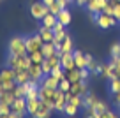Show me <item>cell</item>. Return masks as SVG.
<instances>
[{
    "label": "cell",
    "instance_id": "cell-51",
    "mask_svg": "<svg viewBox=\"0 0 120 118\" xmlns=\"http://www.w3.org/2000/svg\"><path fill=\"white\" fill-rule=\"evenodd\" d=\"M0 2H2V0H0Z\"/></svg>",
    "mask_w": 120,
    "mask_h": 118
},
{
    "label": "cell",
    "instance_id": "cell-3",
    "mask_svg": "<svg viewBox=\"0 0 120 118\" xmlns=\"http://www.w3.org/2000/svg\"><path fill=\"white\" fill-rule=\"evenodd\" d=\"M92 16V21L95 23V25L99 26V28H102V30H108V28H111V26H115L116 23V19H115V16H111V14H106V12H99V14H90Z\"/></svg>",
    "mask_w": 120,
    "mask_h": 118
},
{
    "label": "cell",
    "instance_id": "cell-44",
    "mask_svg": "<svg viewBox=\"0 0 120 118\" xmlns=\"http://www.w3.org/2000/svg\"><path fill=\"white\" fill-rule=\"evenodd\" d=\"M56 2L60 4V7H62V9H65V7L69 5V2H67V0H56Z\"/></svg>",
    "mask_w": 120,
    "mask_h": 118
},
{
    "label": "cell",
    "instance_id": "cell-34",
    "mask_svg": "<svg viewBox=\"0 0 120 118\" xmlns=\"http://www.w3.org/2000/svg\"><path fill=\"white\" fill-rule=\"evenodd\" d=\"M97 118H120V116H118V114L115 113V111H111V109H109V107H108V109H106V111H102V113H99V114H97Z\"/></svg>",
    "mask_w": 120,
    "mask_h": 118
},
{
    "label": "cell",
    "instance_id": "cell-5",
    "mask_svg": "<svg viewBox=\"0 0 120 118\" xmlns=\"http://www.w3.org/2000/svg\"><path fill=\"white\" fill-rule=\"evenodd\" d=\"M48 12H49V7L46 4H42L41 0L30 4V16H32L34 19H37V21H42V18H44Z\"/></svg>",
    "mask_w": 120,
    "mask_h": 118
},
{
    "label": "cell",
    "instance_id": "cell-1",
    "mask_svg": "<svg viewBox=\"0 0 120 118\" xmlns=\"http://www.w3.org/2000/svg\"><path fill=\"white\" fill-rule=\"evenodd\" d=\"M7 53L9 55H26V42H25V37L23 35H14L9 39V44H7Z\"/></svg>",
    "mask_w": 120,
    "mask_h": 118
},
{
    "label": "cell",
    "instance_id": "cell-41",
    "mask_svg": "<svg viewBox=\"0 0 120 118\" xmlns=\"http://www.w3.org/2000/svg\"><path fill=\"white\" fill-rule=\"evenodd\" d=\"M79 72H81V79H85V81H88V77L92 76V74H90V70L86 69V67H83V69H79Z\"/></svg>",
    "mask_w": 120,
    "mask_h": 118
},
{
    "label": "cell",
    "instance_id": "cell-22",
    "mask_svg": "<svg viewBox=\"0 0 120 118\" xmlns=\"http://www.w3.org/2000/svg\"><path fill=\"white\" fill-rule=\"evenodd\" d=\"M16 95L12 93V90H4V88H0V102H5L11 106L12 102H14Z\"/></svg>",
    "mask_w": 120,
    "mask_h": 118
},
{
    "label": "cell",
    "instance_id": "cell-20",
    "mask_svg": "<svg viewBox=\"0 0 120 118\" xmlns=\"http://www.w3.org/2000/svg\"><path fill=\"white\" fill-rule=\"evenodd\" d=\"M56 19H58V21L62 23L64 26H67L69 23L72 21V14H71V11H69V9L65 7V9H62V11H60L58 14H56Z\"/></svg>",
    "mask_w": 120,
    "mask_h": 118
},
{
    "label": "cell",
    "instance_id": "cell-31",
    "mask_svg": "<svg viewBox=\"0 0 120 118\" xmlns=\"http://www.w3.org/2000/svg\"><path fill=\"white\" fill-rule=\"evenodd\" d=\"M108 88H109V93H118L120 92V77H115V79H111V81L108 83Z\"/></svg>",
    "mask_w": 120,
    "mask_h": 118
},
{
    "label": "cell",
    "instance_id": "cell-18",
    "mask_svg": "<svg viewBox=\"0 0 120 118\" xmlns=\"http://www.w3.org/2000/svg\"><path fill=\"white\" fill-rule=\"evenodd\" d=\"M37 33L41 35L42 42H53V39H55V32H53L51 28H48V26H44V25L39 26Z\"/></svg>",
    "mask_w": 120,
    "mask_h": 118
},
{
    "label": "cell",
    "instance_id": "cell-39",
    "mask_svg": "<svg viewBox=\"0 0 120 118\" xmlns=\"http://www.w3.org/2000/svg\"><path fill=\"white\" fill-rule=\"evenodd\" d=\"M60 11H62V7H60V4H58V2H55V4H51V5H49V12H51V14H58V12Z\"/></svg>",
    "mask_w": 120,
    "mask_h": 118
},
{
    "label": "cell",
    "instance_id": "cell-21",
    "mask_svg": "<svg viewBox=\"0 0 120 118\" xmlns=\"http://www.w3.org/2000/svg\"><path fill=\"white\" fill-rule=\"evenodd\" d=\"M14 79H16V85H25V83H28L30 81L28 69L26 70H14Z\"/></svg>",
    "mask_w": 120,
    "mask_h": 118
},
{
    "label": "cell",
    "instance_id": "cell-26",
    "mask_svg": "<svg viewBox=\"0 0 120 118\" xmlns=\"http://www.w3.org/2000/svg\"><path fill=\"white\" fill-rule=\"evenodd\" d=\"M56 16L55 14H51V12H48V14L42 18V21H41V25H44V26H48V28H53V26L56 25Z\"/></svg>",
    "mask_w": 120,
    "mask_h": 118
},
{
    "label": "cell",
    "instance_id": "cell-43",
    "mask_svg": "<svg viewBox=\"0 0 120 118\" xmlns=\"http://www.w3.org/2000/svg\"><path fill=\"white\" fill-rule=\"evenodd\" d=\"M74 4H76V5H79V7H86L88 0H74Z\"/></svg>",
    "mask_w": 120,
    "mask_h": 118
},
{
    "label": "cell",
    "instance_id": "cell-40",
    "mask_svg": "<svg viewBox=\"0 0 120 118\" xmlns=\"http://www.w3.org/2000/svg\"><path fill=\"white\" fill-rule=\"evenodd\" d=\"M111 4H113V2H111ZM113 5H115V11H113V16H115V19L120 23V2H115Z\"/></svg>",
    "mask_w": 120,
    "mask_h": 118
},
{
    "label": "cell",
    "instance_id": "cell-9",
    "mask_svg": "<svg viewBox=\"0 0 120 118\" xmlns=\"http://www.w3.org/2000/svg\"><path fill=\"white\" fill-rule=\"evenodd\" d=\"M53 111H55V109H53V106L49 102H42V100H41L37 111L34 113V116H32V118H49Z\"/></svg>",
    "mask_w": 120,
    "mask_h": 118
},
{
    "label": "cell",
    "instance_id": "cell-35",
    "mask_svg": "<svg viewBox=\"0 0 120 118\" xmlns=\"http://www.w3.org/2000/svg\"><path fill=\"white\" fill-rule=\"evenodd\" d=\"M58 90H62V92H69V90H71V81H69L67 77H64V79L58 83Z\"/></svg>",
    "mask_w": 120,
    "mask_h": 118
},
{
    "label": "cell",
    "instance_id": "cell-49",
    "mask_svg": "<svg viewBox=\"0 0 120 118\" xmlns=\"http://www.w3.org/2000/svg\"><path fill=\"white\" fill-rule=\"evenodd\" d=\"M69 118H74V116H69Z\"/></svg>",
    "mask_w": 120,
    "mask_h": 118
},
{
    "label": "cell",
    "instance_id": "cell-7",
    "mask_svg": "<svg viewBox=\"0 0 120 118\" xmlns=\"http://www.w3.org/2000/svg\"><path fill=\"white\" fill-rule=\"evenodd\" d=\"M11 111H12L14 114H18L19 118L26 116V114H28V111H26V99H25V97H16L14 102L11 104Z\"/></svg>",
    "mask_w": 120,
    "mask_h": 118
},
{
    "label": "cell",
    "instance_id": "cell-30",
    "mask_svg": "<svg viewBox=\"0 0 120 118\" xmlns=\"http://www.w3.org/2000/svg\"><path fill=\"white\" fill-rule=\"evenodd\" d=\"M28 58L32 63H42L44 62V55L42 51H34V53H28Z\"/></svg>",
    "mask_w": 120,
    "mask_h": 118
},
{
    "label": "cell",
    "instance_id": "cell-37",
    "mask_svg": "<svg viewBox=\"0 0 120 118\" xmlns=\"http://www.w3.org/2000/svg\"><path fill=\"white\" fill-rule=\"evenodd\" d=\"M11 113V106L5 102H0V116H5V114Z\"/></svg>",
    "mask_w": 120,
    "mask_h": 118
},
{
    "label": "cell",
    "instance_id": "cell-52",
    "mask_svg": "<svg viewBox=\"0 0 120 118\" xmlns=\"http://www.w3.org/2000/svg\"><path fill=\"white\" fill-rule=\"evenodd\" d=\"M0 4H2V2H0Z\"/></svg>",
    "mask_w": 120,
    "mask_h": 118
},
{
    "label": "cell",
    "instance_id": "cell-33",
    "mask_svg": "<svg viewBox=\"0 0 120 118\" xmlns=\"http://www.w3.org/2000/svg\"><path fill=\"white\" fill-rule=\"evenodd\" d=\"M51 74H53V76L56 77V79H58V81H62V79H64V77H65V70L62 69V65L55 67V69L51 70Z\"/></svg>",
    "mask_w": 120,
    "mask_h": 118
},
{
    "label": "cell",
    "instance_id": "cell-23",
    "mask_svg": "<svg viewBox=\"0 0 120 118\" xmlns=\"http://www.w3.org/2000/svg\"><path fill=\"white\" fill-rule=\"evenodd\" d=\"M58 83H60V81L53 76V74H46V76L41 79V85L49 86V88H58Z\"/></svg>",
    "mask_w": 120,
    "mask_h": 118
},
{
    "label": "cell",
    "instance_id": "cell-6",
    "mask_svg": "<svg viewBox=\"0 0 120 118\" xmlns=\"http://www.w3.org/2000/svg\"><path fill=\"white\" fill-rule=\"evenodd\" d=\"M25 42H26V53L41 51V49H42V44H44L39 33H34V35H28V37H25Z\"/></svg>",
    "mask_w": 120,
    "mask_h": 118
},
{
    "label": "cell",
    "instance_id": "cell-13",
    "mask_svg": "<svg viewBox=\"0 0 120 118\" xmlns=\"http://www.w3.org/2000/svg\"><path fill=\"white\" fill-rule=\"evenodd\" d=\"M60 63H62V69L67 72V70L76 69V63H74V56L72 53H62L60 55Z\"/></svg>",
    "mask_w": 120,
    "mask_h": 118
},
{
    "label": "cell",
    "instance_id": "cell-50",
    "mask_svg": "<svg viewBox=\"0 0 120 118\" xmlns=\"http://www.w3.org/2000/svg\"><path fill=\"white\" fill-rule=\"evenodd\" d=\"M0 118H4V116H0Z\"/></svg>",
    "mask_w": 120,
    "mask_h": 118
},
{
    "label": "cell",
    "instance_id": "cell-28",
    "mask_svg": "<svg viewBox=\"0 0 120 118\" xmlns=\"http://www.w3.org/2000/svg\"><path fill=\"white\" fill-rule=\"evenodd\" d=\"M28 90H30V88H28V85H26V83H25V85H16L14 90H12V93H14L16 97H26Z\"/></svg>",
    "mask_w": 120,
    "mask_h": 118
},
{
    "label": "cell",
    "instance_id": "cell-29",
    "mask_svg": "<svg viewBox=\"0 0 120 118\" xmlns=\"http://www.w3.org/2000/svg\"><path fill=\"white\" fill-rule=\"evenodd\" d=\"M78 111H79V107L74 106V104H71V102H67L65 107H64V114H65V116H76Z\"/></svg>",
    "mask_w": 120,
    "mask_h": 118
},
{
    "label": "cell",
    "instance_id": "cell-48",
    "mask_svg": "<svg viewBox=\"0 0 120 118\" xmlns=\"http://www.w3.org/2000/svg\"><path fill=\"white\" fill-rule=\"evenodd\" d=\"M67 2H69V4H72V2H74V0H67Z\"/></svg>",
    "mask_w": 120,
    "mask_h": 118
},
{
    "label": "cell",
    "instance_id": "cell-11",
    "mask_svg": "<svg viewBox=\"0 0 120 118\" xmlns=\"http://www.w3.org/2000/svg\"><path fill=\"white\" fill-rule=\"evenodd\" d=\"M118 69H116L115 65H113L111 62H106V63H102V72H101V76L102 77H106L108 81H111V79H115V77H118Z\"/></svg>",
    "mask_w": 120,
    "mask_h": 118
},
{
    "label": "cell",
    "instance_id": "cell-32",
    "mask_svg": "<svg viewBox=\"0 0 120 118\" xmlns=\"http://www.w3.org/2000/svg\"><path fill=\"white\" fill-rule=\"evenodd\" d=\"M90 109L94 111L95 114H99V113H102V111H106V109H108V104H106L104 100H99V102L95 104L94 107H90Z\"/></svg>",
    "mask_w": 120,
    "mask_h": 118
},
{
    "label": "cell",
    "instance_id": "cell-27",
    "mask_svg": "<svg viewBox=\"0 0 120 118\" xmlns=\"http://www.w3.org/2000/svg\"><path fill=\"white\" fill-rule=\"evenodd\" d=\"M39 102H41L39 99H26V111H28L30 116H34V113L37 111Z\"/></svg>",
    "mask_w": 120,
    "mask_h": 118
},
{
    "label": "cell",
    "instance_id": "cell-8",
    "mask_svg": "<svg viewBox=\"0 0 120 118\" xmlns=\"http://www.w3.org/2000/svg\"><path fill=\"white\" fill-rule=\"evenodd\" d=\"M51 104H53V109H55V111H60V113H64V107H65V104H67V99H65V92H62V90H56Z\"/></svg>",
    "mask_w": 120,
    "mask_h": 118
},
{
    "label": "cell",
    "instance_id": "cell-19",
    "mask_svg": "<svg viewBox=\"0 0 120 118\" xmlns=\"http://www.w3.org/2000/svg\"><path fill=\"white\" fill-rule=\"evenodd\" d=\"M72 56H74V63H76L78 69L86 67V53L79 51V49H74V51H72Z\"/></svg>",
    "mask_w": 120,
    "mask_h": 118
},
{
    "label": "cell",
    "instance_id": "cell-14",
    "mask_svg": "<svg viewBox=\"0 0 120 118\" xmlns=\"http://www.w3.org/2000/svg\"><path fill=\"white\" fill-rule=\"evenodd\" d=\"M106 2H108V0H88V4H86V11H88L90 14H99V12H102Z\"/></svg>",
    "mask_w": 120,
    "mask_h": 118
},
{
    "label": "cell",
    "instance_id": "cell-46",
    "mask_svg": "<svg viewBox=\"0 0 120 118\" xmlns=\"http://www.w3.org/2000/svg\"><path fill=\"white\" fill-rule=\"evenodd\" d=\"M4 118H19V116H18V114H14V113L11 111V113H9V114H5Z\"/></svg>",
    "mask_w": 120,
    "mask_h": 118
},
{
    "label": "cell",
    "instance_id": "cell-24",
    "mask_svg": "<svg viewBox=\"0 0 120 118\" xmlns=\"http://www.w3.org/2000/svg\"><path fill=\"white\" fill-rule=\"evenodd\" d=\"M42 55H44V58H48V56H51V55H55L56 51H58V48H56L53 42H44L42 44Z\"/></svg>",
    "mask_w": 120,
    "mask_h": 118
},
{
    "label": "cell",
    "instance_id": "cell-2",
    "mask_svg": "<svg viewBox=\"0 0 120 118\" xmlns=\"http://www.w3.org/2000/svg\"><path fill=\"white\" fill-rule=\"evenodd\" d=\"M5 63H7V67H11L12 70H26L30 67V58H28V53L26 55H7V58H5Z\"/></svg>",
    "mask_w": 120,
    "mask_h": 118
},
{
    "label": "cell",
    "instance_id": "cell-12",
    "mask_svg": "<svg viewBox=\"0 0 120 118\" xmlns=\"http://www.w3.org/2000/svg\"><path fill=\"white\" fill-rule=\"evenodd\" d=\"M69 92H71L72 95H81V97L86 95V92H88V81L81 79V81H78V83H72Z\"/></svg>",
    "mask_w": 120,
    "mask_h": 118
},
{
    "label": "cell",
    "instance_id": "cell-36",
    "mask_svg": "<svg viewBox=\"0 0 120 118\" xmlns=\"http://www.w3.org/2000/svg\"><path fill=\"white\" fill-rule=\"evenodd\" d=\"M109 56H120V42H115V44H111V48H109Z\"/></svg>",
    "mask_w": 120,
    "mask_h": 118
},
{
    "label": "cell",
    "instance_id": "cell-17",
    "mask_svg": "<svg viewBox=\"0 0 120 118\" xmlns=\"http://www.w3.org/2000/svg\"><path fill=\"white\" fill-rule=\"evenodd\" d=\"M99 100H101V99H99V97L95 95L94 92H90V90H88V92H86V95H83V106H81V107H85V109H90V107H94L95 104L99 102Z\"/></svg>",
    "mask_w": 120,
    "mask_h": 118
},
{
    "label": "cell",
    "instance_id": "cell-25",
    "mask_svg": "<svg viewBox=\"0 0 120 118\" xmlns=\"http://www.w3.org/2000/svg\"><path fill=\"white\" fill-rule=\"evenodd\" d=\"M65 77H67L69 81H71V85H72V83L81 81V72H79V69L76 67V69H72V70H67V72H65Z\"/></svg>",
    "mask_w": 120,
    "mask_h": 118
},
{
    "label": "cell",
    "instance_id": "cell-45",
    "mask_svg": "<svg viewBox=\"0 0 120 118\" xmlns=\"http://www.w3.org/2000/svg\"><path fill=\"white\" fill-rule=\"evenodd\" d=\"M41 2H42V4H46V5H48V7H49V5H51V4H55L56 0H41Z\"/></svg>",
    "mask_w": 120,
    "mask_h": 118
},
{
    "label": "cell",
    "instance_id": "cell-16",
    "mask_svg": "<svg viewBox=\"0 0 120 118\" xmlns=\"http://www.w3.org/2000/svg\"><path fill=\"white\" fill-rule=\"evenodd\" d=\"M28 74H30V79L41 81L42 77H44V72H42V65H41V63H32V62H30Z\"/></svg>",
    "mask_w": 120,
    "mask_h": 118
},
{
    "label": "cell",
    "instance_id": "cell-10",
    "mask_svg": "<svg viewBox=\"0 0 120 118\" xmlns=\"http://www.w3.org/2000/svg\"><path fill=\"white\" fill-rule=\"evenodd\" d=\"M58 88H49V86H44L41 85L39 86V100H42V102H53V97H55V92ZM53 106V104H51Z\"/></svg>",
    "mask_w": 120,
    "mask_h": 118
},
{
    "label": "cell",
    "instance_id": "cell-15",
    "mask_svg": "<svg viewBox=\"0 0 120 118\" xmlns=\"http://www.w3.org/2000/svg\"><path fill=\"white\" fill-rule=\"evenodd\" d=\"M72 51H74V41H72V37L67 33V35L64 37V41L58 44V53L62 55V53H72Z\"/></svg>",
    "mask_w": 120,
    "mask_h": 118
},
{
    "label": "cell",
    "instance_id": "cell-42",
    "mask_svg": "<svg viewBox=\"0 0 120 118\" xmlns=\"http://www.w3.org/2000/svg\"><path fill=\"white\" fill-rule=\"evenodd\" d=\"M113 104H115V106H118V104H120V92L118 93H113Z\"/></svg>",
    "mask_w": 120,
    "mask_h": 118
},
{
    "label": "cell",
    "instance_id": "cell-38",
    "mask_svg": "<svg viewBox=\"0 0 120 118\" xmlns=\"http://www.w3.org/2000/svg\"><path fill=\"white\" fill-rule=\"evenodd\" d=\"M25 99H39V88H30Z\"/></svg>",
    "mask_w": 120,
    "mask_h": 118
},
{
    "label": "cell",
    "instance_id": "cell-4",
    "mask_svg": "<svg viewBox=\"0 0 120 118\" xmlns=\"http://www.w3.org/2000/svg\"><path fill=\"white\" fill-rule=\"evenodd\" d=\"M16 86V79H14V70L11 67L0 70V88L4 90H14Z\"/></svg>",
    "mask_w": 120,
    "mask_h": 118
},
{
    "label": "cell",
    "instance_id": "cell-47",
    "mask_svg": "<svg viewBox=\"0 0 120 118\" xmlns=\"http://www.w3.org/2000/svg\"><path fill=\"white\" fill-rule=\"evenodd\" d=\"M116 111H118V114H120V104H118V106H116Z\"/></svg>",
    "mask_w": 120,
    "mask_h": 118
}]
</instances>
